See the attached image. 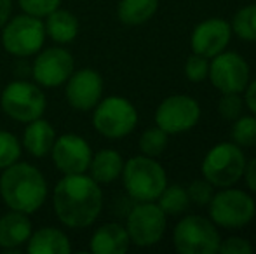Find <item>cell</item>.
Returning a JSON list of instances; mask_svg holds the SVG:
<instances>
[{"instance_id": "cell-10", "label": "cell", "mask_w": 256, "mask_h": 254, "mask_svg": "<svg viewBox=\"0 0 256 254\" xmlns=\"http://www.w3.org/2000/svg\"><path fill=\"white\" fill-rule=\"evenodd\" d=\"M168 216L157 202H138L131 209L126 230L131 244L138 248H152L158 244L166 234Z\"/></svg>"}, {"instance_id": "cell-20", "label": "cell", "mask_w": 256, "mask_h": 254, "mask_svg": "<svg viewBox=\"0 0 256 254\" xmlns=\"http://www.w3.org/2000/svg\"><path fill=\"white\" fill-rule=\"evenodd\" d=\"M26 244V251L30 254H68L72 251L66 234L54 227H44L32 232Z\"/></svg>"}, {"instance_id": "cell-18", "label": "cell", "mask_w": 256, "mask_h": 254, "mask_svg": "<svg viewBox=\"0 0 256 254\" xmlns=\"http://www.w3.org/2000/svg\"><path fill=\"white\" fill-rule=\"evenodd\" d=\"M131 246L126 227L118 223H104L94 230L89 249L94 254H124Z\"/></svg>"}, {"instance_id": "cell-26", "label": "cell", "mask_w": 256, "mask_h": 254, "mask_svg": "<svg viewBox=\"0 0 256 254\" xmlns=\"http://www.w3.org/2000/svg\"><path fill=\"white\" fill-rule=\"evenodd\" d=\"M169 143V134L166 131H162L160 127H148L143 131V134L140 136L138 146L142 150L143 155L148 157H158L166 152Z\"/></svg>"}, {"instance_id": "cell-34", "label": "cell", "mask_w": 256, "mask_h": 254, "mask_svg": "<svg viewBox=\"0 0 256 254\" xmlns=\"http://www.w3.org/2000/svg\"><path fill=\"white\" fill-rule=\"evenodd\" d=\"M244 181H246L248 188L251 192H256V157L246 162V167H244V174H242Z\"/></svg>"}, {"instance_id": "cell-4", "label": "cell", "mask_w": 256, "mask_h": 254, "mask_svg": "<svg viewBox=\"0 0 256 254\" xmlns=\"http://www.w3.org/2000/svg\"><path fill=\"white\" fill-rule=\"evenodd\" d=\"M208 207L212 223L226 230L244 228L248 223H251L256 214V202L253 197L234 187L218 188Z\"/></svg>"}, {"instance_id": "cell-2", "label": "cell", "mask_w": 256, "mask_h": 254, "mask_svg": "<svg viewBox=\"0 0 256 254\" xmlns=\"http://www.w3.org/2000/svg\"><path fill=\"white\" fill-rule=\"evenodd\" d=\"M0 197L9 209L34 214L48 199V181L44 174L28 162H14L2 169Z\"/></svg>"}, {"instance_id": "cell-23", "label": "cell", "mask_w": 256, "mask_h": 254, "mask_svg": "<svg viewBox=\"0 0 256 254\" xmlns=\"http://www.w3.org/2000/svg\"><path fill=\"white\" fill-rule=\"evenodd\" d=\"M158 0H120L117 5V17L128 26H138L155 16Z\"/></svg>"}, {"instance_id": "cell-5", "label": "cell", "mask_w": 256, "mask_h": 254, "mask_svg": "<svg viewBox=\"0 0 256 254\" xmlns=\"http://www.w3.org/2000/svg\"><path fill=\"white\" fill-rule=\"evenodd\" d=\"M244 167L246 157L240 146L236 143H218L206 153L200 173L214 188H226L242 180Z\"/></svg>"}, {"instance_id": "cell-22", "label": "cell", "mask_w": 256, "mask_h": 254, "mask_svg": "<svg viewBox=\"0 0 256 254\" xmlns=\"http://www.w3.org/2000/svg\"><path fill=\"white\" fill-rule=\"evenodd\" d=\"M44 28L46 35H49L56 44H70L78 35V19L70 10L58 7L46 16Z\"/></svg>"}, {"instance_id": "cell-16", "label": "cell", "mask_w": 256, "mask_h": 254, "mask_svg": "<svg viewBox=\"0 0 256 254\" xmlns=\"http://www.w3.org/2000/svg\"><path fill=\"white\" fill-rule=\"evenodd\" d=\"M232 38V26L222 17H209L194 28L190 35V45L194 54L204 56L211 59L216 54L223 52Z\"/></svg>"}, {"instance_id": "cell-13", "label": "cell", "mask_w": 256, "mask_h": 254, "mask_svg": "<svg viewBox=\"0 0 256 254\" xmlns=\"http://www.w3.org/2000/svg\"><path fill=\"white\" fill-rule=\"evenodd\" d=\"M75 70V61L72 52H68L64 47H48L44 51H38V56L35 58L32 73L40 87L54 89L63 85L70 78V75Z\"/></svg>"}, {"instance_id": "cell-6", "label": "cell", "mask_w": 256, "mask_h": 254, "mask_svg": "<svg viewBox=\"0 0 256 254\" xmlns=\"http://www.w3.org/2000/svg\"><path fill=\"white\" fill-rule=\"evenodd\" d=\"M0 106L9 119L28 124L44 115L48 108V99L38 84L14 80L4 87L0 94Z\"/></svg>"}, {"instance_id": "cell-9", "label": "cell", "mask_w": 256, "mask_h": 254, "mask_svg": "<svg viewBox=\"0 0 256 254\" xmlns=\"http://www.w3.org/2000/svg\"><path fill=\"white\" fill-rule=\"evenodd\" d=\"M46 42V28L40 17L30 14L9 17L2 26V45L16 58H28L37 54Z\"/></svg>"}, {"instance_id": "cell-15", "label": "cell", "mask_w": 256, "mask_h": 254, "mask_svg": "<svg viewBox=\"0 0 256 254\" xmlns=\"http://www.w3.org/2000/svg\"><path fill=\"white\" fill-rule=\"evenodd\" d=\"M64 98L72 108L78 112H89L100 103L103 96V78L92 68L74 70L64 82Z\"/></svg>"}, {"instance_id": "cell-8", "label": "cell", "mask_w": 256, "mask_h": 254, "mask_svg": "<svg viewBox=\"0 0 256 254\" xmlns=\"http://www.w3.org/2000/svg\"><path fill=\"white\" fill-rule=\"evenodd\" d=\"M220 242L216 225L199 214L182 218L172 230V244L180 254H214Z\"/></svg>"}, {"instance_id": "cell-25", "label": "cell", "mask_w": 256, "mask_h": 254, "mask_svg": "<svg viewBox=\"0 0 256 254\" xmlns=\"http://www.w3.org/2000/svg\"><path fill=\"white\" fill-rule=\"evenodd\" d=\"M230 26H232V33H236L240 40L256 42V3L240 7L234 16Z\"/></svg>"}, {"instance_id": "cell-31", "label": "cell", "mask_w": 256, "mask_h": 254, "mask_svg": "<svg viewBox=\"0 0 256 254\" xmlns=\"http://www.w3.org/2000/svg\"><path fill=\"white\" fill-rule=\"evenodd\" d=\"M23 12L35 17H46L61 5V0H18Z\"/></svg>"}, {"instance_id": "cell-11", "label": "cell", "mask_w": 256, "mask_h": 254, "mask_svg": "<svg viewBox=\"0 0 256 254\" xmlns=\"http://www.w3.org/2000/svg\"><path fill=\"white\" fill-rule=\"evenodd\" d=\"M208 78L222 94H240L250 84L251 68L239 52L225 49L211 58Z\"/></svg>"}, {"instance_id": "cell-7", "label": "cell", "mask_w": 256, "mask_h": 254, "mask_svg": "<svg viewBox=\"0 0 256 254\" xmlns=\"http://www.w3.org/2000/svg\"><path fill=\"white\" fill-rule=\"evenodd\" d=\"M92 110V127L108 139L126 138L138 126V110L122 96L100 99Z\"/></svg>"}, {"instance_id": "cell-33", "label": "cell", "mask_w": 256, "mask_h": 254, "mask_svg": "<svg viewBox=\"0 0 256 254\" xmlns=\"http://www.w3.org/2000/svg\"><path fill=\"white\" fill-rule=\"evenodd\" d=\"M254 251L253 244L242 237H228L220 242L218 253L223 254H251Z\"/></svg>"}, {"instance_id": "cell-28", "label": "cell", "mask_w": 256, "mask_h": 254, "mask_svg": "<svg viewBox=\"0 0 256 254\" xmlns=\"http://www.w3.org/2000/svg\"><path fill=\"white\" fill-rule=\"evenodd\" d=\"M21 157V143L12 132L0 131V169L12 166Z\"/></svg>"}, {"instance_id": "cell-27", "label": "cell", "mask_w": 256, "mask_h": 254, "mask_svg": "<svg viewBox=\"0 0 256 254\" xmlns=\"http://www.w3.org/2000/svg\"><path fill=\"white\" fill-rule=\"evenodd\" d=\"M232 141L240 148H253L256 146V115H240L234 120Z\"/></svg>"}, {"instance_id": "cell-12", "label": "cell", "mask_w": 256, "mask_h": 254, "mask_svg": "<svg viewBox=\"0 0 256 254\" xmlns=\"http://www.w3.org/2000/svg\"><path fill=\"white\" fill-rule=\"evenodd\" d=\"M200 120V105L186 94H172L155 110V126L171 134L192 131Z\"/></svg>"}, {"instance_id": "cell-14", "label": "cell", "mask_w": 256, "mask_h": 254, "mask_svg": "<svg viewBox=\"0 0 256 254\" xmlns=\"http://www.w3.org/2000/svg\"><path fill=\"white\" fill-rule=\"evenodd\" d=\"M51 157L54 166L63 174H82L89 169L92 150L82 136L63 134L54 141Z\"/></svg>"}, {"instance_id": "cell-21", "label": "cell", "mask_w": 256, "mask_h": 254, "mask_svg": "<svg viewBox=\"0 0 256 254\" xmlns=\"http://www.w3.org/2000/svg\"><path fill=\"white\" fill-rule=\"evenodd\" d=\"M122 169H124V159L120 153L117 150L103 148L92 153L88 171H91V178L98 185H110L117 178H120Z\"/></svg>"}, {"instance_id": "cell-30", "label": "cell", "mask_w": 256, "mask_h": 254, "mask_svg": "<svg viewBox=\"0 0 256 254\" xmlns=\"http://www.w3.org/2000/svg\"><path fill=\"white\" fill-rule=\"evenodd\" d=\"M244 110V99L240 98V94H222L218 101V112L228 122H234L236 119H239L242 115Z\"/></svg>"}, {"instance_id": "cell-35", "label": "cell", "mask_w": 256, "mask_h": 254, "mask_svg": "<svg viewBox=\"0 0 256 254\" xmlns=\"http://www.w3.org/2000/svg\"><path fill=\"white\" fill-rule=\"evenodd\" d=\"M244 92H246L244 103H246V106L250 108V112L253 113V115H256V80L250 82L248 87L244 89Z\"/></svg>"}, {"instance_id": "cell-36", "label": "cell", "mask_w": 256, "mask_h": 254, "mask_svg": "<svg viewBox=\"0 0 256 254\" xmlns=\"http://www.w3.org/2000/svg\"><path fill=\"white\" fill-rule=\"evenodd\" d=\"M12 14V0H0V28L9 21Z\"/></svg>"}, {"instance_id": "cell-32", "label": "cell", "mask_w": 256, "mask_h": 254, "mask_svg": "<svg viewBox=\"0 0 256 254\" xmlns=\"http://www.w3.org/2000/svg\"><path fill=\"white\" fill-rule=\"evenodd\" d=\"M186 192H188L190 202H194L196 206H208L211 202L212 195H214V187L202 178V180L192 181Z\"/></svg>"}, {"instance_id": "cell-1", "label": "cell", "mask_w": 256, "mask_h": 254, "mask_svg": "<svg viewBox=\"0 0 256 254\" xmlns=\"http://www.w3.org/2000/svg\"><path fill=\"white\" fill-rule=\"evenodd\" d=\"M52 209L64 227L74 230L91 227L103 209L102 185L86 173L64 174L52 192Z\"/></svg>"}, {"instance_id": "cell-3", "label": "cell", "mask_w": 256, "mask_h": 254, "mask_svg": "<svg viewBox=\"0 0 256 254\" xmlns=\"http://www.w3.org/2000/svg\"><path fill=\"white\" fill-rule=\"evenodd\" d=\"M122 183L128 195L136 202H155L168 185V174L155 157L138 155L124 162Z\"/></svg>"}, {"instance_id": "cell-19", "label": "cell", "mask_w": 256, "mask_h": 254, "mask_svg": "<svg viewBox=\"0 0 256 254\" xmlns=\"http://www.w3.org/2000/svg\"><path fill=\"white\" fill-rule=\"evenodd\" d=\"M54 141H56V131L51 122L40 117L26 124L23 132V146L32 157L42 159L51 153Z\"/></svg>"}, {"instance_id": "cell-17", "label": "cell", "mask_w": 256, "mask_h": 254, "mask_svg": "<svg viewBox=\"0 0 256 254\" xmlns=\"http://www.w3.org/2000/svg\"><path fill=\"white\" fill-rule=\"evenodd\" d=\"M32 232H34V225H32L30 214L10 209L9 213L0 216V248L6 251L21 248L28 242Z\"/></svg>"}, {"instance_id": "cell-29", "label": "cell", "mask_w": 256, "mask_h": 254, "mask_svg": "<svg viewBox=\"0 0 256 254\" xmlns=\"http://www.w3.org/2000/svg\"><path fill=\"white\" fill-rule=\"evenodd\" d=\"M185 77L186 80L194 82V84H199V82H204L209 75V59L204 58V56L199 54H192L185 63Z\"/></svg>"}, {"instance_id": "cell-24", "label": "cell", "mask_w": 256, "mask_h": 254, "mask_svg": "<svg viewBox=\"0 0 256 254\" xmlns=\"http://www.w3.org/2000/svg\"><path fill=\"white\" fill-rule=\"evenodd\" d=\"M166 216H180L190 206V197L185 187L182 185H166V188L155 200Z\"/></svg>"}]
</instances>
